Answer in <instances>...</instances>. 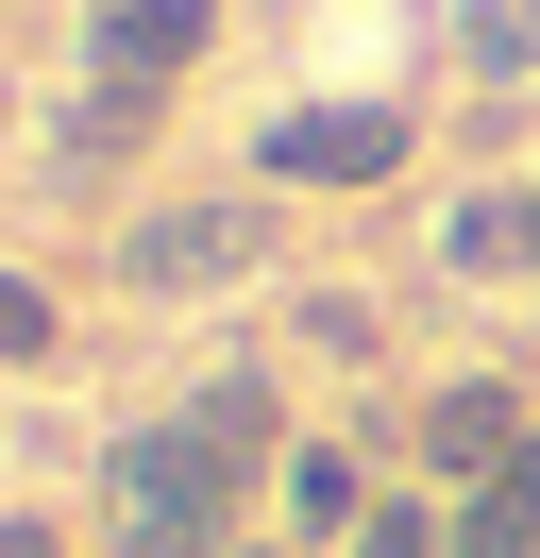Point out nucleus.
Masks as SVG:
<instances>
[{
	"label": "nucleus",
	"mask_w": 540,
	"mask_h": 558,
	"mask_svg": "<svg viewBox=\"0 0 540 558\" xmlns=\"http://www.w3.org/2000/svg\"><path fill=\"white\" fill-rule=\"evenodd\" d=\"M524 254H540V204H472L456 220V271H524Z\"/></svg>",
	"instance_id": "9"
},
{
	"label": "nucleus",
	"mask_w": 540,
	"mask_h": 558,
	"mask_svg": "<svg viewBox=\"0 0 540 558\" xmlns=\"http://www.w3.org/2000/svg\"><path fill=\"white\" fill-rule=\"evenodd\" d=\"M34 339H51V288H17V271H0V355H34Z\"/></svg>",
	"instance_id": "11"
},
{
	"label": "nucleus",
	"mask_w": 540,
	"mask_h": 558,
	"mask_svg": "<svg viewBox=\"0 0 540 558\" xmlns=\"http://www.w3.org/2000/svg\"><path fill=\"white\" fill-rule=\"evenodd\" d=\"M202 35H220V0H101V17H85L101 85H169V69H186Z\"/></svg>",
	"instance_id": "4"
},
{
	"label": "nucleus",
	"mask_w": 540,
	"mask_h": 558,
	"mask_svg": "<svg viewBox=\"0 0 540 558\" xmlns=\"http://www.w3.org/2000/svg\"><path fill=\"white\" fill-rule=\"evenodd\" d=\"M422 457L439 474H506V457H524V407H506V373H456L422 407Z\"/></svg>",
	"instance_id": "5"
},
{
	"label": "nucleus",
	"mask_w": 540,
	"mask_h": 558,
	"mask_svg": "<svg viewBox=\"0 0 540 558\" xmlns=\"http://www.w3.org/2000/svg\"><path fill=\"white\" fill-rule=\"evenodd\" d=\"M287 508L304 524H355V457H287Z\"/></svg>",
	"instance_id": "10"
},
{
	"label": "nucleus",
	"mask_w": 540,
	"mask_h": 558,
	"mask_svg": "<svg viewBox=\"0 0 540 558\" xmlns=\"http://www.w3.org/2000/svg\"><path fill=\"white\" fill-rule=\"evenodd\" d=\"M236 490H254V474H236L202 423H152V440H119V474H101V542H119V558H220Z\"/></svg>",
	"instance_id": "1"
},
{
	"label": "nucleus",
	"mask_w": 540,
	"mask_h": 558,
	"mask_svg": "<svg viewBox=\"0 0 540 558\" xmlns=\"http://www.w3.org/2000/svg\"><path fill=\"white\" fill-rule=\"evenodd\" d=\"M456 51H472V69H540V0H472Z\"/></svg>",
	"instance_id": "8"
},
{
	"label": "nucleus",
	"mask_w": 540,
	"mask_h": 558,
	"mask_svg": "<svg viewBox=\"0 0 540 558\" xmlns=\"http://www.w3.org/2000/svg\"><path fill=\"white\" fill-rule=\"evenodd\" d=\"M456 558H540V457H506V474L472 490V524H456Z\"/></svg>",
	"instance_id": "6"
},
{
	"label": "nucleus",
	"mask_w": 540,
	"mask_h": 558,
	"mask_svg": "<svg viewBox=\"0 0 540 558\" xmlns=\"http://www.w3.org/2000/svg\"><path fill=\"white\" fill-rule=\"evenodd\" d=\"M0 558H51V524H0Z\"/></svg>",
	"instance_id": "13"
},
{
	"label": "nucleus",
	"mask_w": 540,
	"mask_h": 558,
	"mask_svg": "<svg viewBox=\"0 0 540 558\" xmlns=\"http://www.w3.org/2000/svg\"><path fill=\"white\" fill-rule=\"evenodd\" d=\"M254 170H270V186H389V170H405V119H389V102H304V119L254 136Z\"/></svg>",
	"instance_id": "3"
},
{
	"label": "nucleus",
	"mask_w": 540,
	"mask_h": 558,
	"mask_svg": "<svg viewBox=\"0 0 540 558\" xmlns=\"http://www.w3.org/2000/svg\"><path fill=\"white\" fill-rule=\"evenodd\" d=\"M186 423L236 457V474H254V457H270V373H202V407H186Z\"/></svg>",
	"instance_id": "7"
},
{
	"label": "nucleus",
	"mask_w": 540,
	"mask_h": 558,
	"mask_svg": "<svg viewBox=\"0 0 540 558\" xmlns=\"http://www.w3.org/2000/svg\"><path fill=\"white\" fill-rule=\"evenodd\" d=\"M254 254H270L254 204H152V220L119 238V288H135V305H202V288H236Z\"/></svg>",
	"instance_id": "2"
},
{
	"label": "nucleus",
	"mask_w": 540,
	"mask_h": 558,
	"mask_svg": "<svg viewBox=\"0 0 540 558\" xmlns=\"http://www.w3.org/2000/svg\"><path fill=\"white\" fill-rule=\"evenodd\" d=\"M355 558H439V524H422V508H389V524H371Z\"/></svg>",
	"instance_id": "12"
}]
</instances>
